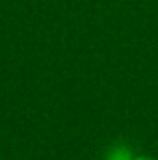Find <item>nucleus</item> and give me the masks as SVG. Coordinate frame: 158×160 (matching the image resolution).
Here are the masks:
<instances>
[{
    "label": "nucleus",
    "mask_w": 158,
    "mask_h": 160,
    "mask_svg": "<svg viewBox=\"0 0 158 160\" xmlns=\"http://www.w3.org/2000/svg\"><path fill=\"white\" fill-rule=\"evenodd\" d=\"M134 153L128 145L125 143H114L112 147H108L104 160H134Z\"/></svg>",
    "instance_id": "1"
},
{
    "label": "nucleus",
    "mask_w": 158,
    "mask_h": 160,
    "mask_svg": "<svg viewBox=\"0 0 158 160\" xmlns=\"http://www.w3.org/2000/svg\"><path fill=\"white\" fill-rule=\"evenodd\" d=\"M134 160H156V158L149 157V155H140V157H134Z\"/></svg>",
    "instance_id": "2"
}]
</instances>
